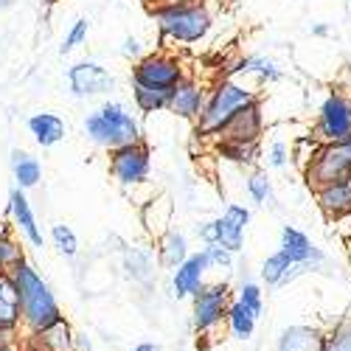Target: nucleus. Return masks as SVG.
Masks as SVG:
<instances>
[{
  "mask_svg": "<svg viewBox=\"0 0 351 351\" xmlns=\"http://www.w3.org/2000/svg\"><path fill=\"white\" fill-rule=\"evenodd\" d=\"M14 287H17V298H20V312H23V329L25 335L40 332L62 317V309L56 304L51 287L40 278V273L23 261L12 270Z\"/></svg>",
  "mask_w": 351,
  "mask_h": 351,
  "instance_id": "nucleus-1",
  "label": "nucleus"
},
{
  "mask_svg": "<svg viewBox=\"0 0 351 351\" xmlns=\"http://www.w3.org/2000/svg\"><path fill=\"white\" fill-rule=\"evenodd\" d=\"M84 135L90 138L101 149H119L127 143L143 141L141 124L135 115L121 104V101H104L99 110L87 112L84 119Z\"/></svg>",
  "mask_w": 351,
  "mask_h": 351,
  "instance_id": "nucleus-2",
  "label": "nucleus"
},
{
  "mask_svg": "<svg viewBox=\"0 0 351 351\" xmlns=\"http://www.w3.org/2000/svg\"><path fill=\"white\" fill-rule=\"evenodd\" d=\"M258 101V93L250 87L233 82V79H222L214 84V90L208 93V101L202 107L199 119H197V132L199 135H219L222 127L237 115L242 107Z\"/></svg>",
  "mask_w": 351,
  "mask_h": 351,
  "instance_id": "nucleus-3",
  "label": "nucleus"
},
{
  "mask_svg": "<svg viewBox=\"0 0 351 351\" xmlns=\"http://www.w3.org/2000/svg\"><path fill=\"white\" fill-rule=\"evenodd\" d=\"M152 20L160 32V40L174 43H199L211 32V14L202 3H163L152 9Z\"/></svg>",
  "mask_w": 351,
  "mask_h": 351,
  "instance_id": "nucleus-4",
  "label": "nucleus"
},
{
  "mask_svg": "<svg viewBox=\"0 0 351 351\" xmlns=\"http://www.w3.org/2000/svg\"><path fill=\"white\" fill-rule=\"evenodd\" d=\"M149 169H152V155L143 141L110 149V174H112V180L124 189L143 186L146 178H149Z\"/></svg>",
  "mask_w": 351,
  "mask_h": 351,
  "instance_id": "nucleus-5",
  "label": "nucleus"
},
{
  "mask_svg": "<svg viewBox=\"0 0 351 351\" xmlns=\"http://www.w3.org/2000/svg\"><path fill=\"white\" fill-rule=\"evenodd\" d=\"M315 138L324 146L346 143L351 138V96L346 93L326 96V101L320 104L317 121H315Z\"/></svg>",
  "mask_w": 351,
  "mask_h": 351,
  "instance_id": "nucleus-6",
  "label": "nucleus"
},
{
  "mask_svg": "<svg viewBox=\"0 0 351 351\" xmlns=\"http://www.w3.org/2000/svg\"><path fill=\"white\" fill-rule=\"evenodd\" d=\"M186 79L183 65L178 56L155 51V53H146L132 65V82L135 84H146V87H178Z\"/></svg>",
  "mask_w": 351,
  "mask_h": 351,
  "instance_id": "nucleus-7",
  "label": "nucleus"
},
{
  "mask_svg": "<svg viewBox=\"0 0 351 351\" xmlns=\"http://www.w3.org/2000/svg\"><path fill=\"white\" fill-rule=\"evenodd\" d=\"M191 304H194V309H191L194 332H211L214 326L222 324V317H228L230 289H228V284H206L191 298Z\"/></svg>",
  "mask_w": 351,
  "mask_h": 351,
  "instance_id": "nucleus-8",
  "label": "nucleus"
},
{
  "mask_svg": "<svg viewBox=\"0 0 351 351\" xmlns=\"http://www.w3.org/2000/svg\"><path fill=\"white\" fill-rule=\"evenodd\" d=\"M306 171V183L317 191L335 180H343L351 174V158L346 152L343 143H332V146H320L317 155L312 158V163L304 169Z\"/></svg>",
  "mask_w": 351,
  "mask_h": 351,
  "instance_id": "nucleus-9",
  "label": "nucleus"
},
{
  "mask_svg": "<svg viewBox=\"0 0 351 351\" xmlns=\"http://www.w3.org/2000/svg\"><path fill=\"white\" fill-rule=\"evenodd\" d=\"M68 84H71V93L76 99H87V96L110 93L115 87V79L99 62H79L68 71Z\"/></svg>",
  "mask_w": 351,
  "mask_h": 351,
  "instance_id": "nucleus-10",
  "label": "nucleus"
},
{
  "mask_svg": "<svg viewBox=\"0 0 351 351\" xmlns=\"http://www.w3.org/2000/svg\"><path fill=\"white\" fill-rule=\"evenodd\" d=\"M261 130H265V112H261V99L242 107L233 119L222 127L217 135L219 141H233V143H258Z\"/></svg>",
  "mask_w": 351,
  "mask_h": 351,
  "instance_id": "nucleus-11",
  "label": "nucleus"
},
{
  "mask_svg": "<svg viewBox=\"0 0 351 351\" xmlns=\"http://www.w3.org/2000/svg\"><path fill=\"white\" fill-rule=\"evenodd\" d=\"M208 256L206 250H199V253H191L183 265L171 273V289H174V295L178 298H186V295H197V292L206 287V273H208Z\"/></svg>",
  "mask_w": 351,
  "mask_h": 351,
  "instance_id": "nucleus-12",
  "label": "nucleus"
},
{
  "mask_svg": "<svg viewBox=\"0 0 351 351\" xmlns=\"http://www.w3.org/2000/svg\"><path fill=\"white\" fill-rule=\"evenodd\" d=\"M79 337L73 335L71 324L65 317H60L56 324L25 335V351H76Z\"/></svg>",
  "mask_w": 351,
  "mask_h": 351,
  "instance_id": "nucleus-13",
  "label": "nucleus"
},
{
  "mask_svg": "<svg viewBox=\"0 0 351 351\" xmlns=\"http://www.w3.org/2000/svg\"><path fill=\"white\" fill-rule=\"evenodd\" d=\"M217 222V245L228 247L230 253H239L242 250V237H245V228L250 222V211L245 206H237V202H230L225 208V214Z\"/></svg>",
  "mask_w": 351,
  "mask_h": 351,
  "instance_id": "nucleus-14",
  "label": "nucleus"
},
{
  "mask_svg": "<svg viewBox=\"0 0 351 351\" xmlns=\"http://www.w3.org/2000/svg\"><path fill=\"white\" fill-rule=\"evenodd\" d=\"M281 250L295 261V265H304L306 270H317L320 265H324V253H320L312 242H309V237L306 233H301L298 228H292V225H287L284 230H281Z\"/></svg>",
  "mask_w": 351,
  "mask_h": 351,
  "instance_id": "nucleus-15",
  "label": "nucleus"
},
{
  "mask_svg": "<svg viewBox=\"0 0 351 351\" xmlns=\"http://www.w3.org/2000/svg\"><path fill=\"white\" fill-rule=\"evenodd\" d=\"M9 211L14 217V228L23 233V237L32 242L34 247H43V230H40L37 217L32 211V202H28V197H25V189H20V186L12 189V194H9Z\"/></svg>",
  "mask_w": 351,
  "mask_h": 351,
  "instance_id": "nucleus-16",
  "label": "nucleus"
},
{
  "mask_svg": "<svg viewBox=\"0 0 351 351\" xmlns=\"http://www.w3.org/2000/svg\"><path fill=\"white\" fill-rule=\"evenodd\" d=\"M208 96L206 90L194 82V79H183L178 87L171 90V101H169V112L174 115H180V119H199V112L202 107H206Z\"/></svg>",
  "mask_w": 351,
  "mask_h": 351,
  "instance_id": "nucleus-17",
  "label": "nucleus"
},
{
  "mask_svg": "<svg viewBox=\"0 0 351 351\" xmlns=\"http://www.w3.org/2000/svg\"><path fill=\"white\" fill-rule=\"evenodd\" d=\"M171 214H174V206L171 199L163 194V197H149L141 206V222H143V230L149 233V239H160L163 233L171 230Z\"/></svg>",
  "mask_w": 351,
  "mask_h": 351,
  "instance_id": "nucleus-18",
  "label": "nucleus"
},
{
  "mask_svg": "<svg viewBox=\"0 0 351 351\" xmlns=\"http://www.w3.org/2000/svg\"><path fill=\"white\" fill-rule=\"evenodd\" d=\"M315 197H317L320 211H324L326 217H332V219L351 214V174L343 180H335L324 189H317Z\"/></svg>",
  "mask_w": 351,
  "mask_h": 351,
  "instance_id": "nucleus-19",
  "label": "nucleus"
},
{
  "mask_svg": "<svg viewBox=\"0 0 351 351\" xmlns=\"http://www.w3.org/2000/svg\"><path fill=\"white\" fill-rule=\"evenodd\" d=\"M23 312H20V298L12 273H0V329L3 332H20Z\"/></svg>",
  "mask_w": 351,
  "mask_h": 351,
  "instance_id": "nucleus-20",
  "label": "nucleus"
},
{
  "mask_svg": "<svg viewBox=\"0 0 351 351\" xmlns=\"http://www.w3.org/2000/svg\"><path fill=\"white\" fill-rule=\"evenodd\" d=\"M28 132L34 135L43 149H48V146H56L65 138V121L56 112H37L28 119Z\"/></svg>",
  "mask_w": 351,
  "mask_h": 351,
  "instance_id": "nucleus-21",
  "label": "nucleus"
},
{
  "mask_svg": "<svg viewBox=\"0 0 351 351\" xmlns=\"http://www.w3.org/2000/svg\"><path fill=\"white\" fill-rule=\"evenodd\" d=\"M189 256H191V253H189V242H186V237H183L180 230L171 228L169 233H163V237L158 239V265H160V267L178 270Z\"/></svg>",
  "mask_w": 351,
  "mask_h": 351,
  "instance_id": "nucleus-22",
  "label": "nucleus"
},
{
  "mask_svg": "<svg viewBox=\"0 0 351 351\" xmlns=\"http://www.w3.org/2000/svg\"><path fill=\"white\" fill-rule=\"evenodd\" d=\"M324 340L309 326H289L281 332L278 351H324Z\"/></svg>",
  "mask_w": 351,
  "mask_h": 351,
  "instance_id": "nucleus-23",
  "label": "nucleus"
},
{
  "mask_svg": "<svg viewBox=\"0 0 351 351\" xmlns=\"http://www.w3.org/2000/svg\"><path fill=\"white\" fill-rule=\"evenodd\" d=\"M171 90H174V87H171ZM171 90H169V87H146V84H135V82H132V99H135V107H138L141 112H160V110H169Z\"/></svg>",
  "mask_w": 351,
  "mask_h": 351,
  "instance_id": "nucleus-24",
  "label": "nucleus"
},
{
  "mask_svg": "<svg viewBox=\"0 0 351 351\" xmlns=\"http://www.w3.org/2000/svg\"><path fill=\"white\" fill-rule=\"evenodd\" d=\"M12 171H14V180L20 189H34L43 178V166L37 158H32L28 152L14 149L12 152Z\"/></svg>",
  "mask_w": 351,
  "mask_h": 351,
  "instance_id": "nucleus-25",
  "label": "nucleus"
},
{
  "mask_svg": "<svg viewBox=\"0 0 351 351\" xmlns=\"http://www.w3.org/2000/svg\"><path fill=\"white\" fill-rule=\"evenodd\" d=\"M217 155L237 163V166H253L258 158V143H233V141H219Z\"/></svg>",
  "mask_w": 351,
  "mask_h": 351,
  "instance_id": "nucleus-26",
  "label": "nucleus"
},
{
  "mask_svg": "<svg viewBox=\"0 0 351 351\" xmlns=\"http://www.w3.org/2000/svg\"><path fill=\"white\" fill-rule=\"evenodd\" d=\"M230 73H237V76H250V73H256L261 82H276V79H281V71L276 68V62H270V60H265V56H245V60H239L237 62V68H233Z\"/></svg>",
  "mask_w": 351,
  "mask_h": 351,
  "instance_id": "nucleus-27",
  "label": "nucleus"
},
{
  "mask_svg": "<svg viewBox=\"0 0 351 351\" xmlns=\"http://www.w3.org/2000/svg\"><path fill=\"white\" fill-rule=\"evenodd\" d=\"M228 324H230V332L237 335L239 340H247L253 337V329H256V315L242 304V301H233L230 309H228Z\"/></svg>",
  "mask_w": 351,
  "mask_h": 351,
  "instance_id": "nucleus-28",
  "label": "nucleus"
},
{
  "mask_svg": "<svg viewBox=\"0 0 351 351\" xmlns=\"http://www.w3.org/2000/svg\"><path fill=\"white\" fill-rule=\"evenodd\" d=\"M292 265H295V261H292L284 250H278V253H273L265 261V265H261V278H265L267 287H281L284 278H287V273L292 270Z\"/></svg>",
  "mask_w": 351,
  "mask_h": 351,
  "instance_id": "nucleus-29",
  "label": "nucleus"
},
{
  "mask_svg": "<svg viewBox=\"0 0 351 351\" xmlns=\"http://www.w3.org/2000/svg\"><path fill=\"white\" fill-rule=\"evenodd\" d=\"M23 261H25L23 245H17L9 233H0V273H12Z\"/></svg>",
  "mask_w": 351,
  "mask_h": 351,
  "instance_id": "nucleus-30",
  "label": "nucleus"
},
{
  "mask_svg": "<svg viewBox=\"0 0 351 351\" xmlns=\"http://www.w3.org/2000/svg\"><path fill=\"white\" fill-rule=\"evenodd\" d=\"M155 256H152V250H141V247H132L130 253H127V267H130V273H132V278H138V281H143V278H149L152 276V270H155Z\"/></svg>",
  "mask_w": 351,
  "mask_h": 351,
  "instance_id": "nucleus-31",
  "label": "nucleus"
},
{
  "mask_svg": "<svg viewBox=\"0 0 351 351\" xmlns=\"http://www.w3.org/2000/svg\"><path fill=\"white\" fill-rule=\"evenodd\" d=\"M247 194L253 197V202L258 206H273V186H270V178L267 171H253L247 178Z\"/></svg>",
  "mask_w": 351,
  "mask_h": 351,
  "instance_id": "nucleus-32",
  "label": "nucleus"
},
{
  "mask_svg": "<svg viewBox=\"0 0 351 351\" xmlns=\"http://www.w3.org/2000/svg\"><path fill=\"white\" fill-rule=\"evenodd\" d=\"M51 239H53V247L60 250L62 256H68V258H73L76 253H79V239H76V233L68 228V225H53L51 228Z\"/></svg>",
  "mask_w": 351,
  "mask_h": 351,
  "instance_id": "nucleus-33",
  "label": "nucleus"
},
{
  "mask_svg": "<svg viewBox=\"0 0 351 351\" xmlns=\"http://www.w3.org/2000/svg\"><path fill=\"white\" fill-rule=\"evenodd\" d=\"M87 32H90V23H87L84 17H79V20L71 25V32L65 34V40H62V45H60V53L65 56V53H71L73 48H79V45L87 40Z\"/></svg>",
  "mask_w": 351,
  "mask_h": 351,
  "instance_id": "nucleus-34",
  "label": "nucleus"
},
{
  "mask_svg": "<svg viewBox=\"0 0 351 351\" xmlns=\"http://www.w3.org/2000/svg\"><path fill=\"white\" fill-rule=\"evenodd\" d=\"M324 351H351V320H343L332 337L324 340Z\"/></svg>",
  "mask_w": 351,
  "mask_h": 351,
  "instance_id": "nucleus-35",
  "label": "nucleus"
},
{
  "mask_svg": "<svg viewBox=\"0 0 351 351\" xmlns=\"http://www.w3.org/2000/svg\"><path fill=\"white\" fill-rule=\"evenodd\" d=\"M237 301H242V304H245L256 317L261 315V289H258L256 284H250V281H247V284H242L239 298H237Z\"/></svg>",
  "mask_w": 351,
  "mask_h": 351,
  "instance_id": "nucleus-36",
  "label": "nucleus"
},
{
  "mask_svg": "<svg viewBox=\"0 0 351 351\" xmlns=\"http://www.w3.org/2000/svg\"><path fill=\"white\" fill-rule=\"evenodd\" d=\"M206 250V256H208V265L211 267H230V261H233V253L228 250V247H222V245H206L202 247Z\"/></svg>",
  "mask_w": 351,
  "mask_h": 351,
  "instance_id": "nucleus-37",
  "label": "nucleus"
},
{
  "mask_svg": "<svg viewBox=\"0 0 351 351\" xmlns=\"http://www.w3.org/2000/svg\"><path fill=\"white\" fill-rule=\"evenodd\" d=\"M287 158H289L287 143H284V141H273L270 155H267V163H270L273 169H284V166H287Z\"/></svg>",
  "mask_w": 351,
  "mask_h": 351,
  "instance_id": "nucleus-38",
  "label": "nucleus"
},
{
  "mask_svg": "<svg viewBox=\"0 0 351 351\" xmlns=\"http://www.w3.org/2000/svg\"><path fill=\"white\" fill-rule=\"evenodd\" d=\"M138 51H141V43H138L135 37H127V40H124V45H121V56L132 60V56H138Z\"/></svg>",
  "mask_w": 351,
  "mask_h": 351,
  "instance_id": "nucleus-39",
  "label": "nucleus"
},
{
  "mask_svg": "<svg viewBox=\"0 0 351 351\" xmlns=\"http://www.w3.org/2000/svg\"><path fill=\"white\" fill-rule=\"evenodd\" d=\"M14 340H17V332H3V329H0V346L14 343Z\"/></svg>",
  "mask_w": 351,
  "mask_h": 351,
  "instance_id": "nucleus-40",
  "label": "nucleus"
},
{
  "mask_svg": "<svg viewBox=\"0 0 351 351\" xmlns=\"http://www.w3.org/2000/svg\"><path fill=\"white\" fill-rule=\"evenodd\" d=\"M312 34H315V37H326V34H329V25H324V23L315 25V28H312Z\"/></svg>",
  "mask_w": 351,
  "mask_h": 351,
  "instance_id": "nucleus-41",
  "label": "nucleus"
},
{
  "mask_svg": "<svg viewBox=\"0 0 351 351\" xmlns=\"http://www.w3.org/2000/svg\"><path fill=\"white\" fill-rule=\"evenodd\" d=\"M132 351H160V346H155V343H141V346H135Z\"/></svg>",
  "mask_w": 351,
  "mask_h": 351,
  "instance_id": "nucleus-42",
  "label": "nucleus"
},
{
  "mask_svg": "<svg viewBox=\"0 0 351 351\" xmlns=\"http://www.w3.org/2000/svg\"><path fill=\"white\" fill-rule=\"evenodd\" d=\"M0 351H23V348H20V343L14 340V343H6V346H0Z\"/></svg>",
  "mask_w": 351,
  "mask_h": 351,
  "instance_id": "nucleus-43",
  "label": "nucleus"
},
{
  "mask_svg": "<svg viewBox=\"0 0 351 351\" xmlns=\"http://www.w3.org/2000/svg\"><path fill=\"white\" fill-rule=\"evenodd\" d=\"M343 146H346V152H348V158H351V138H348V141H346Z\"/></svg>",
  "mask_w": 351,
  "mask_h": 351,
  "instance_id": "nucleus-44",
  "label": "nucleus"
},
{
  "mask_svg": "<svg viewBox=\"0 0 351 351\" xmlns=\"http://www.w3.org/2000/svg\"><path fill=\"white\" fill-rule=\"evenodd\" d=\"M48 3H51V0H48Z\"/></svg>",
  "mask_w": 351,
  "mask_h": 351,
  "instance_id": "nucleus-45",
  "label": "nucleus"
}]
</instances>
